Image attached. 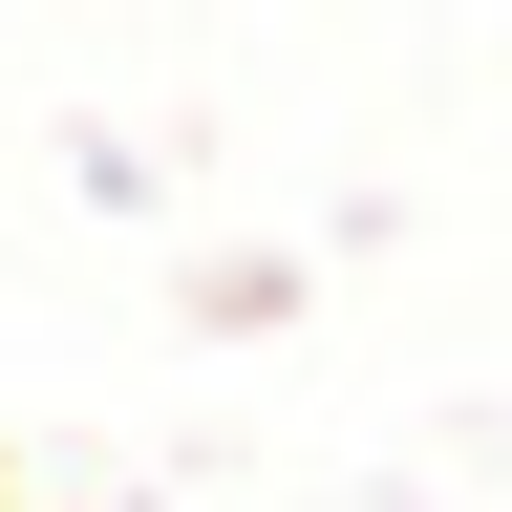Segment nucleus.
<instances>
[{
    "label": "nucleus",
    "instance_id": "nucleus-1",
    "mask_svg": "<svg viewBox=\"0 0 512 512\" xmlns=\"http://www.w3.org/2000/svg\"><path fill=\"white\" fill-rule=\"evenodd\" d=\"M0 512H22V448H0Z\"/></svg>",
    "mask_w": 512,
    "mask_h": 512
}]
</instances>
